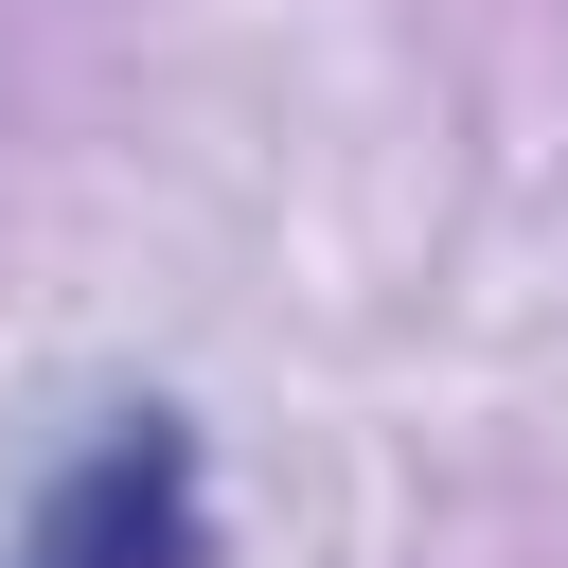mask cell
I'll return each instance as SVG.
<instances>
[{"label": "cell", "instance_id": "cell-1", "mask_svg": "<svg viewBox=\"0 0 568 568\" xmlns=\"http://www.w3.org/2000/svg\"><path fill=\"white\" fill-rule=\"evenodd\" d=\"M0 568H213V444H195V408H160V390L89 408Z\"/></svg>", "mask_w": 568, "mask_h": 568}]
</instances>
